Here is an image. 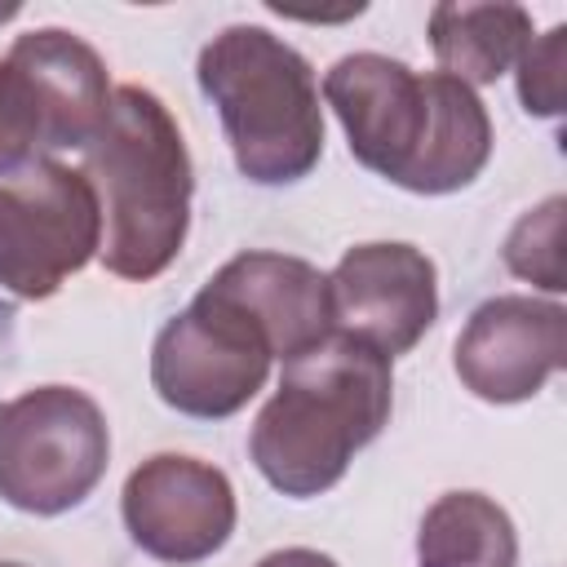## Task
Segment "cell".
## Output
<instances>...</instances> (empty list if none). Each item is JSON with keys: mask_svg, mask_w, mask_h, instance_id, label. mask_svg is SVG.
Segmentation results:
<instances>
[{"mask_svg": "<svg viewBox=\"0 0 567 567\" xmlns=\"http://www.w3.org/2000/svg\"><path fill=\"white\" fill-rule=\"evenodd\" d=\"M416 567H518L514 518L483 492H443L421 518Z\"/></svg>", "mask_w": 567, "mask_h": 567, "instance_id": "14", "label": "cell"}, {"mask_svg": "<svg viewBox=\"0 0 567 567\" xmlns=\"http://www.w3.org/2000/svg\"><path fill=\"white\" fill-rule=\"evenodd\" d=\"M270 341L261 328L208 284L177 310L151 346V385L155 394L199 421L235 416L270 377Z\"/></svg>", "mask_w": 567, "mask_h": 567, "instance_id": "7", "label": "cell"}, {"mask_svg": "<svg viewBox=\"0 0 567 567\" xmlns=\"http://www.w3.org/2000/svg\"><path fill=\"white\" fill-rule=\"evenodd\" d=\"M257 567H337V558H328V554H319V549H306V545H292V549L266 554Z\"/></svg>", "mask_w": 567, "mask_h": 567, "instance_id": "18", "label": "cell"}, {"mask_svg": "<svg viewBox=\"0 0 567 567\" xmlns=\"http://www.w3.org/2000/svg\"><path fill=\"white\" fill-rule=\"evenodd\" d=\"M13 13H18V4H0V22H4V18H13Z\"/></svg>", "mask_w": 567, "mask_h": 567, "instance_id": "19", "label": "cell"}, {"mask_svg": "<svg viewBox=\"0 0 567 567\" xmlns=\"http://www.w3.org/2000/svg\"><path fill=\"white\" fill-rule=\"evenodd\" d=\"M213 292L235 301L270 341L275 359H297L332 337L328 275L292 252H239L213 279Z\"/></svg>", "mask_w": 567, "mask_h": 567, "instance_id": "11", "label": "cell"}, {"mask_svg": "<svg viewBox=\"0 0 567 567\" xmlns=\"http://www.w3.org/2000/svg\"><path fill=\"white\" fill-rule=\"evenodd\" d=\"M102 248V208L89 177L35 159L0 182V288L22 301L53 297Z\"/></svg>", "mask_w": 567, "mask_h": 567, "instance_id": "6", "label": "cell"}, {"mask_svg": "<svg viewBox=\"0 0 567 567\" xmlns=\"http://www.w3.org/2000/svg\"><path fill=\"white\" fill-rule=\"evenodd\" d=\"M4 58L27 75L40 102L44 151H84L111 102V75L102 53L62 27H40L18 35Z\"/></svg>", "mask_w": 567, "mask_h": 567, "instance_id": "12", "label": "cell"}, {"mask_svg": "<svg viewBox=\"0 0 567 567\" xmlns=\"http://www.w3.org/2000/svg\"><path fill=\"white\" fill-rule=\"evenodd\" d=\"M111 465L102 408L75 385H35L0 403V501L22 514L75 509Z\"/></svg>", "mask_w": 567, "mask_h": 567, "instance_id": "5", "label": "cell"}, {"mask_svg": "<svg viewBox=\"0 0 567 567\" xmlns=\"http://www.w3.org/2000/svg\"><path fill=\"white\" fill-rule=\"evenodd\" d=\"M518 66V102L527 115H563V93H567V80H563V66H567V27H549L545 35H536L523 58L514 62Z\"/></svg>", "mask_w": 567, "mask_h": 567, "instance_id": "17", "label": "cell"}, {"mask_svg": "<svg viewBox=\"0 0 567 567\" xmlns=\"http://www.w3.org/2000/svg\"><path fill=\"white\" fill-rule=\"evenodd\" d=\"M0 567H22V563H0Z\"/></svg>", "mask_w": 567, "mask_h": 567, "instance_id": "20", "label": "cell"}, {"mask_svg": "<svg viewBox=\"0 0 567 567\" xmlns=\"http://www.w3.org/2000/svg\"><path fill=\"white\" fill-rule=\"evenodd\" d=\"M536 40L532 13L523 4H434L430 9V49L443 75L461 84H496L523 49Z\"/></svg>", "mask_w": 567, "mask_h": 567, "instance_id": "13", "label": "cell"}, {"mask_svg": "<svg viewBox=\"0 0 567 567\" xmlns=\"http://www.w3.org/2000/svg\"><path fill=\"white\" fill-rule=\"evenodd\" d=\"M120 514L133 545L159 563H204L235 532V487L230 478L182 452H159L142 461L120 492Z\"/></svg>", "mask_w": 567, "mask_h": 567, "instance_id": "8", "label": "cell"}, {"mask_svg": "<svg viewBox=\"0 0 567 567\" xmlns=\"http://www.w3.org/2000/svg\"><path fill=\"white\" fill-rule=\"evenodd\" d=\"M102 208V266L146 284L164 275L190 230L195 168L173 111L142 84L111 89L80 168Z\"/></svg>", "mask_w": 567, "mask_h": 567, "instance_id": "3", "label": "cell"}, {"mask_svg": "<svg viewBox=\"0 0 567 567\" xmlns=\"http://www.w3.org/2000/svg\"><path fill=\"white\" fill-rule=\"evenodd\" d=\"M195 80L217 106L235 168L248 182L288 186L319 164V80L288 40L257 22H235L199 49Z\"/></svg>", "mask_w": 567, "mask_h": 567, "instance_id": "4", "label": "cell"}, {"mask_svg": "<svg viewBox=\"0 0 567 567\" xmlns=\"http://www.w3.org/2000/svg\"><path fill=\"white\" fill-rule=\"evenodd\" d=\"M323 102L346 128L350 155L412 195H452L492 159L483 97L390 53H346L323 75Z\"/></svg>", "mask_w": 567, "mask_h": 567, "instance_id": "1", "label": "cell"}, {"mask_svg": "<svg viewBox=\"0 0 567 567\" xmlns=\"http://www.w3.org/2000/svg\"><path fill=\"white\" fill-rule=\"evenodd\" d=\"M332 332H346L385 359L408 354L439 319V275L416 244H354L328 275Z\"/></svg>", "mask_w": 567, "mask_h": 567, "instance_id": "9", "label": "cell"}, {"mask_svg": "<svg viewBox=\"0 0 567 567\" xmlns=\"http://www.w3.org/2000/svg\"><path fill=\"white\" fill-rule=\"evenodd\" d=\"M394 372L390 359L346 332L323 337L284 363L279 390L257 412L248 456L257 474L284 496H319L337 487L390 421Z\"/></svg>", "mask_w": 567, "mask_h": 567, "instance_id": "2", "label": "cell"}, {"mask_svg": "<svg viewBox=\"0 0 567 567\" xmlns=\"http://www.w3.org/2000/svg\"><path fill=\"white\" fill-rule=\"evenodd\" d=\"M44 151V115L27 75L0 58V182L31 168Z\"/></svg>", "mask_w": 567, "mask_h": 567, "instance_id": "16", "label": "cell"}, {"mask_svg": "<svg viewBox=\"0 0 567 567\" xmlns=\"http://www.w3.org/2000/svg\"><path fill=\"white\" fill-rule=\"evenodd\" d=\"M567 363V310L501 292L470 310L456 337V377L483 403H523Z\"/></svg>", "mask_w": 567, "mask_h": 567, "instance_id": "10", "label": "cell"}, {"mask_svg": "<svg viewBox=\"0 0 567 567\" xmlns=\"http://www.w3.org/2000/svg\"><path fill=\"white\" fill-rule=\"evenodd\" d=\"M563 213H567V199L563 195H549L545 204L527 208L509 235H505V266L545 288V292H563L567 288V275H563Z\"/></svg>", "mask_w": 567, "mask_h": 567, "instance_id": "15", "label": "cell"}]
</instances>
